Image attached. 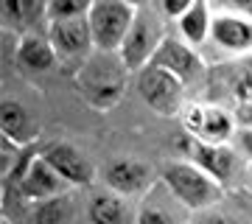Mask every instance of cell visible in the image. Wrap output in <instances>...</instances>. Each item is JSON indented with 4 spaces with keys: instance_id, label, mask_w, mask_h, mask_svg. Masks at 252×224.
<instances>
[{
    "instance_id": "cell-1",
    "label": "cell",
    "mask_w": 252,
    "mask_h": 224,
    "mask_svg": "<svg viewBox=\"0 0 252 224\" xmlns=\"http://www.w3.org/2000/svg\"><path fill=\"white\" fill-rule=\"evenodd\" d=\"M126 79H129V67L124 56L118 51H101V48H93V54L76 70V87L81 98L98 112H109L124 98Z\"/></svg>"
},
{
    "instance_id": "cell-2",
    "label": "cell",
    "mask_w": 252,
    "mask_h": 224,
    "mask_svg": "<svg viewBox=\"0 0 252 224\" xmlns=\"http://www.w3.org/2000/svg\"><path fill=\"white\" fill-rule=\"evenodd\" d=\"M162 182L171 196L188 210H207L224 193V185L213 179L196 162H168L162 168Z\"/></svg>"
},
{
    "instance_id": "cell-3",
    "label": "cell",
    "mask_w": 252,
    "mask_h": 224,
    "mask_svg": "<svg viewBox=\"0 0 252 224\" xmlns=\"http://www.w3.org/2000/svg\"><path fill=\"white\" fill-rule=\"evenodd\" d=\"M135 17H137V6H132L129 0H95L90 14H87L95 48L121 51Z\"/></svg>"
},
{
    "instance_id": "cell-4",
    "label": "cell",
    "mask_w": 252,
    "mask_h": 224,
    "mask_svg": "<svg viewBox=\"0 0 252 224\" xmlns=\"http://www.w3.org/2000/svg\"><path fill=\"white\" fill-rule=\"evenodd\" d=\"M185 81H180L174 73L162 70L157 64H146L137 70V93L149 107L162 118H174L185 112Z\"/></svg>"
},
{
    "instance_id": "cell-5",
    "label": "cell",
    "mask_w": 252,
    "mask_h": 224,
    "mask_svg": "<svg viewBox=\"0 0 252 224\" xmlns=\"http://www.w3.org/2000/svg\"><path fill=\"white\" fill-rule=\"evenodd\" d=\"M162 31H160V23L154 17L152 11L146 9H137V17L129 28V34H126L124 45H121V51L118 54L124 56V62L129 70H143L146 64H152L154 54H157V48L162 42Z\"/></svg>"
},
{
    "instance_id": "cell-6",
    "label": "cell",
    "mask_w": 252,
    "mask_h": 224,
    "mask_svg": "<svg viewBox=\"0 0 252 224\" xmlns=\"http://www.w3.org/2000/svg\"><path fill=\"white\" fill-rule=\"evenodd\" d=\"M152 64L174 73V76L180 81H185L188 87L205 79V70H207L205 62H202L199 54L193 51V45L182 42L177 36H162V42H160V48H157V54H154Z\"/></svg>"
},
{
    "instance_id": "cell-7",
    "label": "cell",
    "mask_w": 252,
    "mask_h": 224,
    "mask_svg": "<svg viewBox=\"0 0 252 224\" xmlns=\"http://www.w3.org/2000/svg\"><path fill=\"white\" fill-rule=\"evenodd\" d=\"M51 45L62 62H84L93 54V31L90 20H54L51 23Z\"/></svg>"
},
{
    "instance_id": "cell-8",
    "label": "cell",
    "mask_w": 252,
    "mask_h": 224,
    "mask_svg": "<svg viewBox=\"0 0 252 224\" xmlns=\"http://www.w3.org/2000/svg\"><path fill=\"white\" fill-rule=\"evenodd\" d=\"M51 165L56 168V174L70 185V188H87L95 182V165L87 160V154L76 149L73 143H51L42 152Z\"/></svg>"
},
{
    "instance_id": "cell-9",
    "label": "cell",
    "mask_w": 252,
    "mask_h": 224,
    "mask_svg": "<svg viewBox=\"0 0 252 224\" xmlns=\"http://www.w3.org/2000/svg\"><path fill=\"white\" fill-rule=\"evenodd\" d=\"M185 126L196 140L227 143L235 134V118L221 107H185Z\"/></svg>"
},
{
    "instance_id": "cell-10",
    "label": "cell",
    "mask_w": 252,
    "mask_h": 224,
    "mask_svg": "<svg viewBox=\"0 0 252 224\" xmlns=\"http://www.w3.org/2000/svg\"><path fill=\"white\" fill-rule=\"evenodd\" d=\"M67 188H70V185H67V182L56 174L54 165L39 154V157L31 162V168L26 171V177H23V182H20V188H17V196L26 199V202H42V199L64 196Z\"/></svg>"
},
{
    "instance_id": "cell-11",
    "label": "cell",
    "mask_w": 252,
    "mask_h": 224,
    "mask_svg": "<svg viewBox=\"0 0 252 224\" xmlns=\"http://www.w3.org/2000/svg\"><path fill=\"white\" fill-rule=\"evenodd\" d=\"M210 39L227 54H247L252 51V20L233 11H221L213 17Z\"/></svg>"
},
{
    "instance_id": "cell-12",
    "label": "cell",
    "mask_w": 252,
    "mask_h": 224,
    "mask_svg": "<svg viewBox=\"0 0 252 224\" xmlns=\"http://www.w3.org/2000/svg\"><path fill=\"white\" fill-rule=\"evenodd\" d=\"M104 182H107L109 191H115L121 196H129V193L143 191L146 185L152 182V168L140 160L121 157V160L107 162V168H104Z\"/></svg>"
},
{
    "instance_id": "cell-13",
    "label": "cell",
    "mask_w": 252,
    "mask_h": 224,
    "mask_svg": "<svg viewBox=\"0 0 252 224\" xmlns=\"http://www.w3.org/2000/svg\"><path fill=\"white\" fill-rule=\"evenodd\" d=\"M0 129H3V137L14 140L17 146H31L39 140V126L34 115L14 98H3L0 104Z\"/></svg>"
},
{
    "instance_id": "cell-14",
    "label": "cell",
    "mask_w": 252,
    "mask_h": 224,
    "mask_svg": "<svg viewBox=\"0 0 252 224\" xmlns=\"http://www.w3.org/2000/svg\"><path fill=\"white\" fill-rule=\"evenodd\" d=\"M190 157H193V162H196L199 168H205L221 185L235 174V162H238L233 149H227L224 143H205V140H196L193 143Z\"/></svg>"
},
{
    "instance_id": "cell-15",
    "label": "cell",
    "mask_w": 252,
    "mask_h": 224,
    "mask_svg": "<svg viewBox=\"0 0 252 224\" xmlns=\"http://www.w3.org/2000/svg\"><path fill=\"white\" fill-rule=\"evenodd\" d=\"M59 56H56L51 39H42L36 34H26L17 45V64L28 73H45L56 67Z\"/></svg>"
},
{
    "instance_id": "cell-16",
    "label": "cell",
    "mask_w": 252,
    "mask_h": 224,
    "mask_svg": "<svg viewBox=\"0 0 252 224\" xmlns=\"http://www.w3.org/2000/svg\"><path fill=\"white\" fill-rule=\"evenodd\" d=\"M87 219L90 224H129V213L121 193L115 191H98L87 202Z\"/></svg>"
},
{
    "instance_id": "cell-17",
    "label": "cell",
    "mask_w": 252,
    "mask_h": 224,
    "mask_svg": "<svg viewBox=\"0 0 252 224\" xmlns=\"http://www.w3.org/2000/svg\"><path fill=\"white\" fill-rule=\"evenodd\" d=\"M177 26H180V34L185 42L190 45H202L210 36L213 31V14H210V3L207 0H196L193 6H190L180 20H177Z\"/></svg>"
},
{
    "instance_id": "cell-18",
    "label": "cell",
    "mask_w": 252,
    "mask_h": 224,
    "mask_svg": "<svg viewBox=\"0 0 252 224\" xmlns=\"http://www.w3.org/2000/svg\"><path fill=\"white\" fill-rule=\"evenodd\" d=\"M95 0H48V23L87 17Z\"/></svg>"
},
{
    "instance_id": "cell-19",
    "label": "cell",
    "mask_w": 252,
    "mask_h": 224,
    "mask_svg": "<svg viewBox=\"0 0 252 224\" xmlns=\"http://www.w3.org/2000/svg\"><path fill=\"white\" fill-rule=\"evenodd\" d=\"M67 216V205L64 196H54V199H42L34 207V224H62Z\"/></svg>"
},
{
    "instance_id": "cell-20",
    "label": "cell",
    "mask_w": 252,
    "mask_h": 224,
    "mask_svg": "<svg viewBox=\"0 0 252 224\" xmlns=\"http://www.w3.org/2000/svg\"><path fill=\"white\" fill-rule=\"evenodd\" d=\"M137 224H180V219H177L168 207L146 205L143 210L137 213Z\"/></svg>"
},
{
    "instance_id": "cell-21",
    "label": "cell",
    "mask_w": 252,
    "mask_h": 224,
    "mask_svg": "<svg viewBox=\"0 0 252 224\" xmlns=\"http://www.w3.org/2000/svg\"><path fill=\"white\" fill-rule=\"evenodd\" d=\"M3 23L9 28H26L23 0H3Z\"/></svg>"
},
{
    "instance_id": "cell-22",
    "label": "cell",
    "mask_w": 252,
    "mask_h": 224,
    "mask_svg": "<svg viewBox=\"0 0 252 224\" xmlns=\"http://www.w3.org/2000/svg\"><path fill=\"white\" fill-rule=\"evenodd\" d=\"M233 96H235L238 101H252V64H250V67H244L241 76L235 79Z\"/></svg>"
},
{
    "instance_id": "cell-23",
    "label": "cell",
    "mask_w": 252,
    "mask_h": 224,
    "mask_svg": "<svg viewBox=\"0 0 252 224\" xmlns=\"http://www.w3.org/2000/svg\"><path fill=\"white\" fill-rule=\"evenodd\" d=\"M196 0H160V11L165 14V17H171V20H180L185 11L193 6Z\"/></svg>"
},
{
    "instance_id": "cell-24",
    "label": "cell",
    "mask_w": 252,
    "mask_h": 224,
    "mask_svg": "<svg viewBox=\"0 0 252 224\" xmlns=\"http://www.w3.org/2000/svg\"><path fill=\"white\" fill-rule=\"evenodd\" d=\"M233 118L238 129H252V101H238L233 109Z\"/></svg>"
},
{
    "instance_id": "cell-25",
    "label": "cell",
    "mask_w": 252,
    "mask_h": 224,
    "mask_svg": "<svg viewBox=\"0 0 252 224\" xmlns=\"http://www.w3.org/2000/svg\"><path fill=\"white\" fill-rule=\"evenodd\" d=\"M224 9H230L233 14H241V17L252 20V0H219Z\"/></svg>"
},
{
    "instance_id": "cell-26",
    "label": "cell",
    "mask_w": 252,
    "mask_h": 224,
    "mask_svg": "<svg viewBox=\"0 0 252 224\" xmlns=\"http://www.w3.org/2000/svg\"><path fill=\"white\" fill-rule=\"evenodd\" d=\"M235 143H238V152L252 160V129H238L235 132Z\"/></svg>"
},
{
    "instance_id": "cell-27",
    "label": "cell",
    "mask_w": 252,
    "mask_h": 224,
    "mask_svg": "<svg viewBox=\"0 0 252 224\" xmlns=\"http://www.w3.org/2000/svg\"><path fill=\"white\" fill-rule=\"evenodd\" d=\"M196 224H238L233 216H224V213H205Z\"/></svg>"
},
{
    "instance_id": "cell-28",
    "label": "cell",
    "mask_w": 252,
    "mask_h": 224,
    "mask_svg": "<svg viewBox=\"0 0 252 224\" xmlns=\"http://www.w3.org/2000/svg\"><path fill=\"white\" fill-rule=\"evenodd\" d=\"M132 6H137V9H143V6H149V0H129Z\"/></svg>"
},
{
    "instance_id": "cell-29",
    "label": "cell",
    "mask_w": 252,
    "mask_h": 224,
    "mask_svg": "<svg viewBox=\"0 0 252 224\" xmlns=\"http://www.w3.org/2000/svg\"><path fill=\"white\" fill-rule=\"evenodd\" d=\"M250 64H252V62H250Z\"/></svg>"
}]
</instances>
